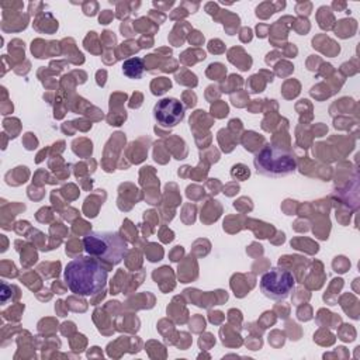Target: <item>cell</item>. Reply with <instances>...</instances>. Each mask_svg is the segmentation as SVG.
Returning <instances> with one entry per match:
<instances>
[{
  "mask_svg": "<svg viewBox=\"0 0 360 360\" xmlns=\"http://www.w3.org/2000/svg\"><path fill=\"white\" fill-rule=\"evenodd\" d=\"M68 288L77 295L89 297L105 288L108 273L93 256H79L70 260L63 271Z\"/></svg>",
  "mask_w": 360,
  "mask_h": 360,
  "instance_id": "obj_1",
  "label": "cell"
},
{
  "mask_svg": "<svg viewBox=\"0 0 360 360\" xmlns=\"http://www.w3.org/2000/svg\"><path fill=\"white\" fill-rule=\"evenodd\" d=\"M83 246L87 255L114 266L128 253V243L117 231H91L83 239Z\"/></svg>",
  "mask_w": 360,
  "mask_h": 360,
  "instance_id": "obj_2",
  "label": "cell"
},
{
  "mask_svg": "<svg viewBox=\"0 0 360 360\" xmlns=\"http://www.w3.org/2000/svg\"><path fill=\"white\" fill-rule=\"evenodd\" d=\"M255 169L267 177H283L294 173L297 162L291 150L274 143L264 145L253 158Z\"/></svg>",
  "mask_w": 360,
  "mask_h": 360,
  "instance_id": "obj_3",
  "label": "cell"
},
{
  "mask_svg": "<svg viewBox=\"0 0 360 360\" xmlns=\"http://www.w3.org/2000/svg\"><path fill=\"white\" fill-rule=\"evenodd\" d=\"M259 285L266 298L273 301H283L292 292L295 287V278L290 270L273 267L262 276Z\"/></svg>",
  "mask_w": 360,
  "mask_h": 360,
  "instance_id": "obj_4",
  "label": "cell"
},
{
  "mask_svg": "<svg viewBox=\"0 0 360 360\" xmlns=\"http://www.w3.org/2000/svg\"><path fill=\"white\" fill-rule=\"evenodd\" d=\"M184 105L174 97L162 98L153 107V117L156 122L166 128H172L180 124L184 118Z\"/></svg>",
  "mask_w": 360,
  "mask_h": 360,
  "instance_id": "obj_5",
  "label": "cell"
},
{
  "mask_svg": "<svg viewBox=\"0 0 360 360\" xmlns=\"http://www.w3.org/2000/svg\"><path fill=\"white\" fill-rule=\"evenodd\" d=\"M143 69V60L138 56L129 58L122 63V73L129 79H141Z\"/></svg>",
  "mask_w": 360,
  "mask_h": 360,
  "instance_id": "obj_6",
  "label": "cell"
}]
</instances>
